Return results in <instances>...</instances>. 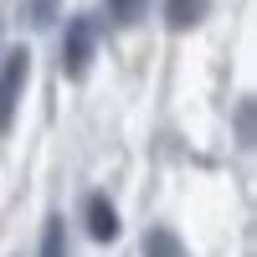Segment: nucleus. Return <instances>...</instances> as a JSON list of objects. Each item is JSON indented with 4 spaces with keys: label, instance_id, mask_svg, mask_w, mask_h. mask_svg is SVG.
I'll use <instances>...</instances> for the list:
<instances>
[{
    "label": "nucleus",
    "instance_id": "f03ea898",
    "mask_svg": "<svg viewBox=\"0 0 257 257\" xmlns=\"http://www.w3.org/2000/svg\"><path fill=\"white\" fill-rule=\"evenodd\" d=\"M98 26H93V16H72L67 21V36H62V72L67 77H82L93 67V47H98Z\"/></svg>",
    "mask_w": 257,
    "mask_h": 257
},
{
    "label": "nucleus",
    "instance_id": "1a4fd4ad",
    "mask_svg": "<svg viewBox=\"0 0 257 257\" xmlns=\"http://www.w3.org/2000/svg\"><path fill=\"white\" fill-rule=\"evenodd\" d=\"M52 21V0H31V26H47Z\"/></svg>",
    "mask_w": 257,
    "mask_h": 257
},
{
    "label": "nucleus",
    "instance_id": "6e6552de",
    "mask_svg": "<svg viewBox=\"0 0 257 257\" xmlns=\"http://www.w3.org/2000/svg\"><path fill=\"white\" fill-rule=\"evenodd\" d=\"M237 134H242V144H252V98L237 103Z\"/></svg>",
    "mask_w": 257,
    "mask_h": 257
},
{
    "label": "nucleus",
    "instance_id": "f257e3e1",
    "mask_svg": "<svg viewBox=\"0 0 257 257\" xmlns=\"http://www.w3.org/2000/svg\"><path fill=\"white\" fill-rule=\"evenodd\" d=\"M26 77H31V52L16 47L0 67V134H11V123H16V108L26 98Z\"/></svg>",
    "mask_w": 257,
    "mask_h": 257
},
{
    "label": "nucleus",
    "instance_id": "39448f33",
    "mask_svg": "<svg viewBox=\"0 0 257 257\" xmlns=\"http://www.w3.org/2000/svg\"><path fill=\"white\" fill-rule=\"evenodd\" d=\"M144 257H190V252L170 226H155V231H144Z\"/></svg>",
    "mask_w": 257,
    "mask_h": 257
},
{
    "label": "nucleus",
    "instance_id": "7ed1b4c3",
    "mask_svg": "<svg viewBox=\"0 0 257 257\" xmlns=\"http://www.w3.org/2000/svg\"><path fill=\"white\" fill-rule=\"evenodd\" d=\"M82 216H88V237H93V242H113V237H118V211H113L108 196H88Z\"/></svg>",
    "mask_w": 257,
    "mask_h": 257
},
{
    "label": "nucleus",
    "instance_id": "0eeeda50",
    "mask_svg": "<svg viewBox=\"0 0 257 257\" xmlns=\"http://www.w3.org/2000/svg\"><path fill=\"white\" fill-rule=\"evenodd\" d=\"M108 16L118 21V26H134V21L144 16V0H108Z\"/></svg>",
    "mask_w": 257,
    "mask_h": 257
},
{
    "label": "nucleus",
    "instance_id": "423d86ee",
    "mask_svg": "<svg viewBox=\"0 0 257 257\" xmlns=\"http://www.w3.org/2000/svg\"><path fill=\"white\" fill-rule=\"evenodd\" d=\"M36 257H67V221H62V216H47V226H41V252Z\"/></svg>",
    "mask_w": 257,
    "mask_h": 257
},
{
    "label": "nucleus",
    "instance_id": "20e7f679",
    "mask_svg": "<svg viewBox=\"0 0 257 257\" xmlns=\"http://www.w3.org/2000/svg\"><path fill=\"white\" fill-rule=\"evenodd\" d=\"M211 16V0H165V26L170 31H190Z\"/></svg>",
    "mask_w": 257,
    "mask_h": 257
}]
</instances>
